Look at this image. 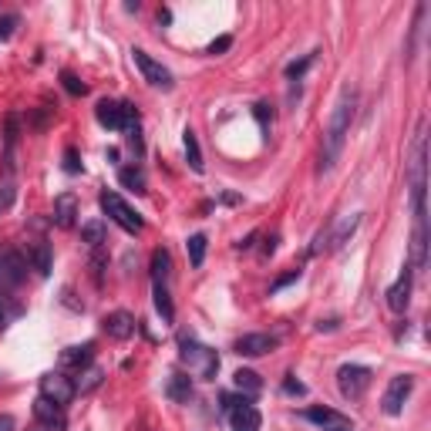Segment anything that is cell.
Returning a JSON list of instances; mask_svg holds the SVG:
<instances>
[{
    "label": "cell",
    "mask_w": 431,
    "mask_h": 431,
    "mask_svg": "<svg viewBox=\"0 0 431 431\" xmlns=\"http://www.w3.org/2000/svg\"><path fill=\"white\" fill-rule=\"evenodd\" d=\"M64 172L77 176L81 172V162H77V149H64Z\"/></svg>",
    "instance_id": "d590c367"
},
{
    "label": "cell",
    "mask_w": 431,
    "mask_h": 431,
    "mask_svg": "<svg viewBox=\"0 0 431 431\" xmlns=\"http://www.w3.org/2000/svg\"><path fill=\"white\" fill-rule=\"evenodd\" d=\"M165 398L176 401V405H189V398H192V378L185 371H172L169 380H165Z\"/></svg>",
    "instance_id": "e0dca14e"
},
{
    "label": "cell",
    "mask_w": 431,
    "mask_h": 431,
    "mask_svg": "<svg viewBox=\"0 0 431 431\" xmlns=\"http://www.w3.org/2000/svg\"><path fill=\"white\" fill-rule=\"evenodd\" d=\"M17 24H21L17 14H0V41H7V37L17 30Z\"/></svg>",
    "instance_id": "836d02e7"
},
{
    "label": "cell",
    "mask_w": 431,
    "mask_h": 431,
    "mask_svg": "<svg viewBox=\"0 0 431 431\" xmlns=\"http://www.w3.org/2000/svg\"><path fill=\"white\" fill-rule=\"evenodd\" d=\"M411 391H414V378H411V374H394V378H391V384H387V391H384V398H380L384 414L398 418V414L405 411L407 398H411Z\"/></svg>",
    "instance_id": "ba28073f"
},
{
    "label": "cell",
    "mask_w": 431,
    "mask_h": 431,
    "mask_svg": "<svg viewBox=\"0 0 431 431\" xmlns=\"http://www.w3.org/2000/svg\"><path fill=\"white\" fill-rule=\"evenodd\" d=\"M14 199H17V189L7 182V185H0V212H7L10 205H14Z\"/></svg>",
    "instance_id": "e575fe53"
},
{
    "label": "cell",
    "mask_w": 431,
    "mask_h": 431,
    "mask_svg": "<svg viewBox=\"0 0 431 431\" xmlns=\"http://www.w3.org/2000/svg\"><path fill=\"white\" fill-rule=\"evenodd\" d=\"M169 273H172V256H169V250H155L152 253V279L169 283Z\"/></svg>",
    "instance_id": "f1b7e54d"
},
{
    "label": "cell",
    "mask_w": 431,
    "mask_h": 431,
    "mask_svg": "<svg viewBox=\"0 0 431 431\" xmlns=\"http://www.w3.org/2000/svg\"><path fill=\"white\" fill-rule=\"evenodd\" d=\"M425 14H428V3H418V7H414V21H411V30H407V48H405V61H407V64H411V61H414V54H418V41H421Z\"/></svg>",
    "instance_id": "44dd1931"
},
{
    "label": "cell",
    "mask_w": 431,
    "mask_h": 431,
    "mask_svg": "<svg viewBox=\"0 0 431 431\" xmlns=\"http://www.w3.org/2000/svg\"><path fill=\"white\" fill-rule=\"evenodd\" d=\"M354 108H357V91L347 84V88H340V95H337V102H333V111H330V118H327L320 172H330V169L340 162L344 145H347V135H351V122H354Z\"/></svg>",
    "instance_id": "6da1fadb"
},
{
    "label": "cell",
    "mask_w": 431,
    "mask_h": 431,
    "mask_svg": "<svg viewBox=\"0 0 431 431\" xmlns=\"http://www.w3.org/2000/svg\"><path fill=\"white\" fill-rule=\"evenodd\" d=\"M407 189H411V216H414V226H428V205H425V192H428V138H425V125H418L414 145H411Z\"/></svg>",
    "instance_id": "7a4b0ae2"
},
{
    "label": "cell",
    "mask_w": 431,
    "mask_h": 431,
    "mask_svg": "<svg viewBox=\"0 0 431 431\" xmlns=\"http://www.w3.org/2000/svg\"><path fill=\"white\" fill-rule=\"evenodd\" d=\"M77 209H81V205H77V196L75 192H61V196H57V199H54V226L57 229H71L77 223Z\"/></svg>",
    "instance_id": "5bb4252c"
},
{
    "label": "cell",
    "mask_w": 431,
    "mask_h": 431,
    "mask_svg": "<svg viewBox=\"0 0 431 431\" xmlns=\"http://www.w3.org/2000/svg\"><path fill=\"white\" fill-rule=\"evenodd\" d=\"M95 118H98L104 128H111V131H122V102H108V98L98 102Z\"/></svg>",
    "instance_id": "cb8c5ba5"
},
{
    "label": "cell",
    "mask_w": 431,
    "mask_h": 431,
    "mask_svg": "<svg viewBox=\"0 0 431 431\" xmlns=\"http://www.w3.org/2000/svg\"><path fill=\"white\" fill-rule=\"evenodd\" d=\"M102 327L104 333L111 337V340H128V337H135V317L128 313V310H115V313H108L102 320Z\"/></svg>",
    "instance_id": "4fadbf2b"
},
{
    "label": "cell",
    "mask_w": 431,
    "mask_h": 431,
    "mask_svg": "<svg viewBox=\"0 0 431 431\" xmlns=\"http://www.w3.org/2000/svg\"><path fill=\"white\" fill-rule=\"evenodd\" d=\"M125 138H128V145L135 149V155L142 158V152H145V145H142V128H131V131H125Z\"/></svg>",
    "instance_id": "8d00e7d4"
},
{
    "label": "cell",
    "mask_w": 431,
    "mask_h": 431,
    "mask_svg": "<svg viewBox=\"0 0 431 431\" xmlns=\"http://www.w3.org/2000/svg\"><path fill=\"white\" fill-rule=\"evenodd\" d=\"M232 384H236V391H243V398H256L259 391H263V380L256 371L250 367H239L236 374H232Z\"/></svg>",
    "instance_id": "d4e9b609"
},
{
    "label": "cell",
    "mask_w": 431,
    "mask_h": 431,
    "mask_svg": "<svg viewBox=\"0 0 431 431\" xmlns=\"http://www.w3.org/2000/svg\"><path fill=\"white\" fill-rule=\"evenodd\" d=\"M337 324H340V320H320V324H317V330H333Z\"/></svg>",
    "instance_id": "ee69618b"
},
{
    "label": "cell",
    "mask_w": 431,
    "mask_h": 431,
    "mask_svg": "<svg viewBox=\"0 0 431 431\" xmlns=\"http://www.w3.org/2000/svg\"><path fill=\"white\" fill-rule=\"evenodd\" d=\"M0 431H14V418L10 414H0Z\"/></svg>",
    "instance_id": "b9f144b4"
},
{
    "label": "cell",
    "mask_w": 431,
    "mask_h": 431,
    "mask_svg": "<svg viewBox=\"0 0 431 431\" xmlns=\"http://www.w3.org/2000/svg\"><path fill=\"white\" fill-rule=\"evenodd\" d=\"M223 411H226L229 428L232 431H259L263 428V414H259V407H256L250 398L223 394Z\"/></svg>",
    "instance_id": "277c9868"
},
{
    "label": "cell",
    "mask_w": 431,
    "mask_h": 431,
    "mask_svg": "<svg viewBox=\"0 0 431 431\" xmlns=\"http://www.w3.org/2000/svg\"><path fill=\"white\" fill-rule=\"evenodd\" d=\"M118 182L125 185V189H131V192H149V178H145V172L138 169V165H128V169H118Z\"/></svg>",
    "instance_id": "484cf974"
},
{
    "label": "cell",
    "mask_w": 431,
    "mask_h": 431,
    "mask_svg": "<svg viewBox=\"0 0 431 431\" xmlns=\"http://www.w3.org/2000/svg\"><path fill=\"white\" fill-rule=\"evenodd\" d=\"M27 277V263L21 253H3L0 256V279L7 286H21Z\"/></svg>",
    "instance_id": "2e32d148"
},
{
    "label": "cell",
    "mask_w": 431,
    "mask_h": 431,
    "mask_svg": "<svg viewBox=\"0 0 431 431\" xmlns=\"http://www.w3.org/2000/svg\"><path fill=\"white\" fill-rule=\"evenodd\" d=\"M81 239H84L91 250H102L104 239H108V229H104L102 219H88V223L81 226Z\"/></svg>",
    "instance_id": "4316f807"
},
{
    "label": "cell",
    "mask_w": 431,
    "mask_h": 431,
    "mask_svg": "<svg viewBox=\"0 0 431 431\" xmlns=\"http://www.w3.org/2000/svg\"><path fill=\"white\" fill-rule=\"evenodd\" d=\"M277 347H279L277 333H243V337L232 344V351L239 357H263V354H273Z\"/></svg>",
    "instance_id": "30bf717a"
},
{
    "label": "cell",
    "mask_w": 431,
    "mask_h": 431,
    "mask_svg": "<svg viewBox=\"0 0 431 431\" xmlns=\"http://www.w3.org/2000/svg\"><path fill=\"white\" fill-rule=\"evenodd\" d=\"M77 394L75 380L68 378L64 371H51V374H44L41 378V398H48V401H54V405H71Z\"/></svg>",
    "instance_id": "9c48e42d"
},
{
    "label": "cell",
    "mask_w": 431,
    "mask_h": 431,
    "mask_svg": "<svg viewBox=\"0 0 431 431\" xmlns=\"http://www.w3.org/2000/svg\"><path fill=\"white\" fill-rule=\"evenodd\" d=\"M411 286H414V270L411 266H405L401 270V277L394 279L391 286H387V310L391 313H405L407 310V304H411Z\"/></svg>",
    "instance_id": "8fae6325"
},
{
    "label": "cell",
    "mask_w": 431,
    "mask_h": 431,
    "mask_svg": "<svg viewBox=\"0 0 431 431\" xmlns=\"http://www.w3.org/2000/svg\"><path fill=\"white\" fill-rule=\"evenodd\" d=\"M34 418L44 425L48 431H64L68 428V418H64V407L48 401V398H37L34 401Z\"/></svg>",
    "instance_id": "7c38bea8"
},
{
    "label": "cell",
    "mask_w": 431,
    "mask_h": 431,
    "mask_svg": "<svg viewBox=\"0 0 431 431\" xmlns=\"http://www.w3.org/2000/svg\"><path fill=\"white\" fill-rule=\"evenodd\" d=\"M229 48H232V37H219V41H212V44H209V54H223V51H229Z\"/></svg>",
    "instance_id": "ab89813d"
},
{
    "label": "cell",
    "mask_w": 431,
    "mask_h": 431,
    "mask_svg": "<svg viewBox=\"0 0 431 431\" xmlns=\"http://www.w3.org/2000/svg\"><path fill=\"white\" fill-rule=\"evenodd\" d=\"M297 279H300V270H290V273H283V277H279L277 283L270 286V293H279L283 286H290V283H297Z\"/></svg>",
    "instance_id": "74e56055"
},
{
    "label": "cell",
    "mask_w": 431,
    "mask_h": 431,
    "mask_svg": "<svg viewBox=\"0 0 431 431\" xmlns=\"http://www.w3.org/2000/svg\"><path fill=\"white\" fill-rule=\"evenodd\" d=\"M253 118H256V122H259L263 128H270V125H273V108H270L266 102H256V104H253Z\"/></svg>",
    "instance_id": "d6a6232c"
},
{
    "label": "cell",
    "mask_w": 431,
    "mask_h": 431,
    "mask_svg": "<svg viewBox=\"0 0 431 431\" xmlns=\"http://www.w3.org/2000/svg\"><path fill=\"white\" fill-rule=\"evenodd\" d=\"M27 259H30V266L37 270V277H48L54 266V253H51V243H44V239H34L30 246H27Z\"/></svg>",
    "instance_id": "ac0fdd59"
},
{
    "label": "cell",
    "mask_w": 431,
    "mask_h": 431,
    "mask_svg": "<svg viewBox=\"0 0 431 431\" xmlns=\"http://www.w3.org/2000/svg\"><path fill=\"white\" fill-rule=\"evenodd\" d=\"M182 149H185V162H189V169H192V172H203V169H205L203 149H199V138H196V131H192V128H185V131H182Z\"/></svg>",
    "instance_id": "603a6c76"
},
{
    "label": "cell",
    "mask_w": 431,
    "mask_h": 431,
    "mask_svg": "<svg viewBox=\"0 0 431 431\" xmlns=\"http://www.w3.org/2000/svg\"><path fill=\"white\" fill-rule=\"evenodd\" d=\"M324 431H351V428H324Z\"/></svg>",
    "instance_id": "f6af8a7d"
},
{
    "label": "cell",
    "mask_w": 431,
    "mask_h": 431,
    "mask_svg": "<svg viewBox=\"0 0 431 431\" xmlns=\"http://www.w3.org/2000/svg\"><path fill=\"white\" fill-rule=\"evenodd\" d=\"M256 236H259V232H250V236H246V239H239V243H236V250H253Z\"/></svg>",
    "instance_id": "60d3db41"
},
{
    "label": "cell",
    "mask_w": 431,
    "mask_h": 431,
    "mask_svg": "<svg viewBox=\"0 0 431 431\" xmlns=\"http://www.w3.org/2000/svg\"><path fill=\"white\" fill-rule=\"evenodd\" d=\"M98 205H102V212L111 219V223H118V226L125 229V232H131V236L145 229V219H142L118 192H102V196H98Z\"/></svg>",
    "instance_id": "5b68a950"
},
{
    "label": "cell",
    "mask_w": 431,
    "mask_h": 431,
    "mask_svg": "<svg viewBox=\"0 0 431 431\" xmlns=\"http://www.w3.org/2000/svg\"><path fill=\"white\" fill-rule=\"evenodd\" d=\"M131 61H135V68L142 71V77H145L152 88H162V91H172V88H176L172 71H169L162 61H155L152 54H145L142 48H135V51H131Z\"/></svg>",
    "instance_id": "52a82bcc"
},
{
    "label": "cell",
    "mask_w": 431,
    "mask_h": 431,
    "mask_svg": "<svg viewBox=\"0 0 431 431\" xmlns=\"http://www.w3.org/2000/svg\"><path fill=\"white\" fill-rule=\"evenodd\" d=\"M91 360H95V344L88 340V344H81V347H64L61 351V371H84V367H91Z\"/></svg>",
    "instance_id": "9a60e30c"
},
{
    "label": "cell",
    "mask_w": 431,
    "mask_h": 431,
    "mask_svg": "<svg viewBox=\"0 0 431 431\" xmlns=\"http://www.w3.org/2000/svg\"><path fill=\"white\" fill-rule=\"evenodd\" d=\"M313 61H317V51L304 54V57H300V61H290V64H286V68H283V75L290 77V81H300V77L306 75V68H310V64H313Z\"/></svg>",
    "instance_id": "f546056e"
},
{
    "label": "cell",
    "mask_w": 431,
    "mask_h": 431,
    "mask_svg": "<svg viewBox=\"0 0 431 431\" xmlns=\"http://www.w3.org/2000/svg\"><path fill=\"white\" fill-rule=\"evenodd\" d=\"M61 84H64V91H68V95H84V91H88V84H84V81H77L71 71H61Z\"/></svg>",
    "instance_id": "1f68e13d"
},
{
    "label": "cell",
    "mask_w": 431,
    "mask_h": 431,
    "mask_svg": "<svg viewBox=\"0 0 431 431\" xmlns=\"http://www.w3.org/2000/svg\"><path fill=\"white\" fill-rule=\"evenodd\" d=\"M158 24H172V10L162 7V10H158Z\"/></svg>",
    "instance_id": "7bdbcfd3"
},
{
    "label": "cell",
    "mask_w": 431,
    "mask_h": 431,
    "mask_svg": "<svg viewBox=\"0 0 431 431\" xmlns=\"http://www.w3.org/2000/svg\"><path fill=\"white\" fill-rule=\"evenodd\" d=\"M178 360H182V367L192 378H199V380H216V374H219V354L212 347L199 344L192 333L178 337Z\"/></svg>",
    "instance_id": "3957f363"
},
{
    "label": "cell",
    "mask_w": 431,
    "mask_h": 431,
    "mask_svg": "<svg viewBox=\"0 0 431 431\" xmlns=\"http://www.w3.org/2000/svg\"><path fill=\"white\" fill-rule=\"evenodd\" d=\"M371 380H374V371L364 367V364H344V367L337 371V387H340V394H344L347 401H360V398L367 394Z\"/></svg>",
    "instance_id": "8992f818"
},
{
    "label": "cell",
    "mask_w": 431,
    "mask_h": 431,
    "mask_svg": "<svg viewBox=\"0 0 431 431\" xmlns=\"http://www.w3.org/2000/svg\"><path fill=\"white\" fill-rule=\"evenodd\" d=\"M304 418L313 421V425H320V428H351V418H344L333 407H306Z\"/></svg>",
    "instance_id": "d6986e66"
},
{
    "label": "cell",
    "mask_w": 431,
    "mask_h": 431,
    "mask_svg": "<svg viewBox=\"0 0 431 431\" xmlns=\"http://www.w3.org/2000/svg\"><path fill=\"white\" fill-rule=\"evenodd\" d=\"M283 391H286V394H306V387L293 378V374H286V380H283Z\"/></svg>",
    "instance_id": "f35d334b"
},
{
    "label": "cell",
    "mask_w": 431,
    "mask_h": 431,
    "mask_svg": "<svg viewBox=\"0 0 431 431\" xmlns=\"http://www.w3.org/2000/svg\"><path fill=\"white\" fill-rule=\"evenodd\" d=\"M81 378H84V380H77L75 387H77V391H81V394H88V391H95V387H98V384H102L104 371H102V367H88V371H84V374H81Z\"/></svg>",
    "instance_id": "4dcf8cb0"
},
{
    "label": "cell",
    "mask_w": 431,
    "mask_h": 431,
    "mask_svg": "<svg viewBox=\"0 0 431 431\" xmlns=\"http://www.w3.org/2000/svg\"><path fill=\"white\" fill-rule=\"evenodd\" d=\"M205 246H209V239H205L203 232H196V236H189L185 239V250H189V266L192 270H199L205 263Z\"/></svg>",
    "instance_id": "83f0119b"
},
{
    "label": "cell",
    "mask_w": 431,
    "mask_h": 431,
    "mask_svg": "<svg viewBox=\"0 0 431 431\" xmlns=\"http://www.w3.org/2000/svg\"><path fill=\"white\" fill-rule=\"evenodd\" d=\"M152 297H155V310H158L162 324H172L176 320V306H172V297H169V283L152 279Z\"/></svg>",
    "instance_id": "ffe728a7"
},
{
    "label": "cell",
    "mask_w": 431,
    "mask_h": 431,
    "mask_svg": "<svg viewBox=\"0 0 431 431\" xmlns=\"http://www.w3.org/2000/svg\"><path fill=\"white\" fill-rule=\"evenodd\" d=\"M360 226V212H354V216H344L340 219V226L337 229H330V236H327V250H340L351 236H354V229Z\"/></svg>",
    "instance_id": "7402d4cb"
}]
</instances>
